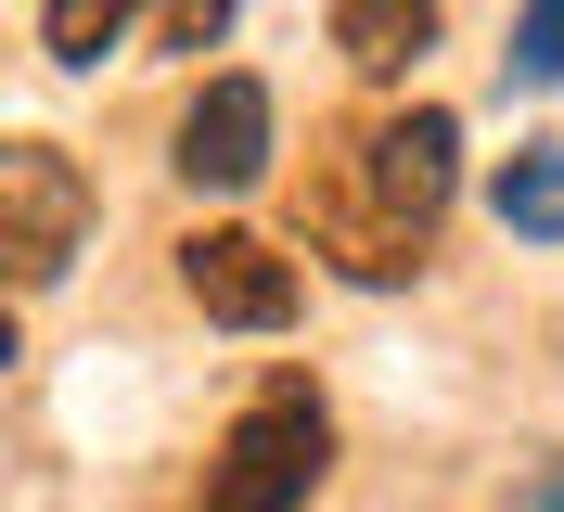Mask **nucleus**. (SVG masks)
Wrapping results in <instances>:
<instances>
[{
    "instance_id": "1",
    "label": "nucleus",
    "mask_w": 564,
    "mask_h": 512,
    "mask_svg": "<svg viewBox=\"0 0 564 512\" xmlns=\"http://www.w3.org/2000/svg\"><path fill=\"white\" fill-rule=\"evenodd\" d=\"M449 179H462V129L436 116V102L359 129V154L334 167V193H321V257H334L347 282H411L423 257H436Z\"/></svg>"
},
{
    "instance_id": "2",
    "label": "nucleus",
    "mask_w": 564,
    "mask_h": 512,
    "mask_svg": "<svg viewBox=\"0 0 564 512\" xmlns=\"http://www.w3.org/2000/svg\"><path fill=\"white\" fill-rule=\"evenodd\" d=\"M321 461H334L321 397H308V384H270V397L218 436V461H206V487H193V512H308Z\"/></svg>"
},
{
    "instance_id": "3",
    "label": "nucleus",
    "mask_w": 564,
    "mask_h": 512,
    "mask_svg": "<svg viewBox=\"0 0 564 512\" xmlns=\"http://www.w3.org/2000/svg\"><path fill=\"white\" fill-rule=\"evenodd\" d=\"M77 243H90V179H77V154L13 141V154H0V257H13V295H52V282L77 270Z\"/></svg>"
},
{
    "instance_id": "4",
    "label": "nucleus",
    "mask_w": 564,
    "mask_h": 512,
    "mask_svg": "<svg viewBox=\"0 0 564 512\" xmlns=\"http://www.w3.org/2000/svg\"><path fill=\"white\" fill-rule=\"evenodd\" d=\"M180 282H193V307L231 320V334H282V320H295V257L257 243V231H193L180 243Z\"/></svg>"
},
{
    "instance_id": "5",
    "label": "nucleus",
    "mask_w": 564,
    "mask_h": 512,
    "mask_svg": "<svg viewBox=\"0 0 564 512\" xmlns=\"http://www.w3.org/2000/svg\"><path fill=\"white\" fill-rule=\"evenodd\" d=\"M180 179L193 193H257L270 179V90L257 77H206V102L180 116Z\"/></svg>"
},
{
    "instance_id": "6",
    "label": "nucleus",
    "mask_w": 564,
    "mask_h": 512,
    "mask_svg": "<svg viewBox=\"0 0 564 512\" xmlns=\"http://www.w3.org/2000/svg\"><path fill=\"white\" fill-rule=\"evenodd\" d=\"M334 52L359 77H411L436 52V0H334Z\"/></svg>"
},
{
    "instance_id": "7",
    "label": "nucleus",
    "mask_w": 564,
    "mask_h": 512,
    "mask_svg": "<svg viewBox=\"0 0 564 512\" xmlns=\"http://www.w3.org/2000/svg\"><path fill=\"white\" fill-rule=\"evenodd\" d=\"M500 231L527 243H564V141H513V167H500Z\"/></svg>"
},
{
    "instance_id": "8",
    "label": "nucleus",
    "mask_w": 564,
    "mask_h": 512,
    "mask_svg": "<svg viewBox=\"0 0 564 512\" xmlns=\"http://www.w3.org/2000/svg\"><path fill=\"white\" fill-rule=\"evenodd\" d=\"M129 26H141V0H39V39H52V65H104Z\"/></svg>"
},
{
    "instance_id": "9",
    "label": "nucleus",
    "mask_w": 564,
    "mask_h": 512,
    "mask_svg": "<svg viewBox=\"0 0 564 512\" xmlns=\"http://www.w3.org/2000/svg\"><path fill=\"white\" fill-rule=\"evenodd\" d=\"M500 65L527 77V90H564V0H527V13H513V52H500Z\"/></svg>"
},
{
    "instance_id": "10",
    "label": "nucleus",
    "mask_w": 564,
    "mask_h": 512,
    "mask_svg": "<svg viewBox=\"0 0 564 512\" xmlns=\"http://www.w3.org/2000/svg\"><path fill=\"white\" fill-rule=\"evenodd\" d=\"M218 26H231V0H180V13H167V52H206Z\"/></svg>"
},
{
    "instance_id": "11",
    "label": "nucleus",
    "mask_w": 564,
    "mask_h": 512,
    "mask_svg": "<svg viewBox=\"0 0 564 512\" xmlns=\"http://www.w3.org/2000/svg\"><path fill=\"white\" fill-rule=\"evenodd\" d=\"M539 500H552V512H564V475H539Z\"/></svg>"
}]
</instances>
